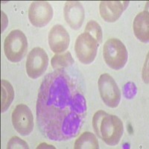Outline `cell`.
<instances>
[{
    "mask_svg": "<svg viewBox=\"0 0 149 149\" xmlns=\"http://www.w3.org/2000/svg\"><path fill=\"white\" fill-rule=\"evenodd\" d=\"M7 148L8 149H17V148H24L28 149L29 148V145L27 144V142H26L24 140L21 139L20 138H19L18 136H13L10 138L9 140L8 143Z\"/></svg>",
    "mask_w": 149,
    "mask_h": 149,
    "instance_id": "ac0fdd59",
    "label": "cell"
},
{
    "mask_svg": "<svg viewBox=\"0 0 149 149\" xmlns=\"http://www.w3.org/2000/svg\"><path fill=\"white\" fill-rule=\"evenodd\" d=\"M53 17L52 5L46 1H35L31 4L29 9V19L35 27L46 26Z\"/></svg>",
    "mask_w": 149,
    "mask_h": 149,
    "instance_id": "9c48e42d",
    "label": "cell"
},
{
    "mask_svg": "<svg viewBox=\"0 0 149 149\" xmlns=\"http://www.w3.org/2000/svg\"><path fill=\"white\" fill-rule=\"evenodd\" d=\"M86 103L81 89L63 69L45 76L38 92L37 122L40 132L52 141L75 137L83 125Z\"/></svg>",
    "mask_w": 149,
    "mask_h": 149,
    "instance_id": "6da1fadb",
    "label": "cell"
},
{
    "mask_svg": "<svg viewBox=\"0 0 149 149\" xmlns=\"http://www.w3.org/2000/svg\"><path fill=\"white\" fill-rule=\"evenodd\" d=\"M85 32L90 34L95 38L98 44L102 42V30L100 25L95 20H90L87 22L85 27Z\"/></svg>",
    "mask_w": 149,
    "mask_h": 149,
    "instance_id": "e0dca14e",
    "label": "cell"
},
{
    "mask_svg": "<svg viewBox=\"0 0 149 149\" xmlns=\"http://www.w3.org/2000/svg\"><path fill=\"white\" fill-rule=\"evenodd\" d=\"M98 42L88 33L80 34L75 41L74 51L78 61L83 64L93 63L97 54Z\"/></svg>",
    "mask_w": 149,
    "mask_h": 149,
    "instance_id": "5b68a950",
    "label": "cell"
},
{
    "mask_svg": "<svg viewBox=\"0 0 149 149\" xmlns=\"http://www.w3.org/2000/svg\"><path fill=\"white\" fill-rule=\"evenodd\" d=\"M98 86L104 103L112 108L118 107L121 100V92L115 80L109 74L104 73L98 78Z\"/></svg>",
    "mask_w": 149,
    "mask_h": 149,
    "instance_id": "8992f818",
    "label": "cell"
},
{
    "mask_svg": "<svg viewBox=\"0 0 149 149\" xmlns=\"http://www.w3.org/2000/svg\"><path fill=\"white\" fill-rule=\"evenodd\" d=\"M52 66L54 70H61L72 66L74 63V59L70 52L63 54H56L51 61Z\"/></svg>",
    "mask_w": 149,
    "mask_h": 149,
    "instance_id": "2e32d148",
    "label": "cell"
},
{
    "mask_svg": "<svg viewBox=\"0 0 149 149\" xmlns=\"http://www.w3.org/2000/svg\"><path fill=\"white\" fill-rule=\"evenodd\" d=\"M11 120L14 129L22 136H26L34 129V117L27 105L20 104L14 108L11 114Z\"/></svg>",
    "mask_w": 149,
    "mask_h": 149,
    "instance_id": "ba28073f",
    "label": "cell"
},
{
    "mask_svg": "<svg viewBox=\"0 0 149 149\" xmlns=\"http://www.w3.org/2000/svg\"><path fill=\"white\" fill-rule=\"evenodd\" d=\"M149 14L148 10L140 12L136 15L133 24L136 37L142 42L149 41Z\"/></svg>",
    "mask_w": 149,
    "mask_h": 149,
    "instance_id": "4fadbf2b",
    "label": "cell"
},
{
    "mask_svg": "<svg viewBox=\"0 0 149 149\" xmlns=\"http://www.w3.org/2000/svg\"><path fill=\"white\" fill-rule=\"evenodd\" d=\"M74 148L98 149L99 145L95 134L91 132H84L74 142Z\"/></svg>",
    "mask_w": 149,
    "mask_h": 149,
    "instance_id": "9a60e30c",
    "label": "cell"
},
{
    "mask_svg": "<svg viewBox=\"0 0 149 149\" xmlns=\"http://www.w3.org/2000/svg\"><path fill=\"white\" fill-rule=\"evenodd\" d=\"M28 50V40L22 31L16 29L7 35L4 42V51L6 58L12 63L22 61Z\"/></svg>",
    "mask_w": 149,
    "mask_h": 149,
    "instance_id": "3957f363",
    "label": "cell"
},
{
    "mask_svg": "<svg viewBox=\"0 0 149 149\" xmlns=\"http://www.w3.org/2000/svg\"><path fill=\"white\" fill-rule=\"evenodd\" d=\"M14 98V90L12 85L6 80L1 81V112L8 109Z\"/></svg>",
    "mask_w": 149,
    "mask_h": 149,
    "instance_id": "5bb4252c",
    "label": "cell"
},
{
    "mask_svg": "<svg viewBox=\"0 0 149 149\" xmlns=\"http://www.w3.org/2000/svg\"><path fill=\"white\" fill-rule=\"evenodd\" d=\"M49 64V57L44 49L35 47L29 52L26 63L27 74L32 79L42 76Z\"/></svg>",
    "mask_w": 149,
    "mask_h": 149,
    "instance_id": "52a82bcc",
    "label": "cell"
},
{
    "mask_svg": "<svg viewBox=\"0 0 149 149\" xmlns=\"http://www.w3.org/2000/svg\"><path fill=\"white\" fill-rule=\"evenodd\" d=\"M93 127L95 134L108 146H113L120 141L124 132L122 120L115 115L98 110L93 118Z\"/></svg>",
    "mask_w": 149,
    "mask_h": 149,
    "instance_id": "7a4b0ae2",
    "label": "cell"
},
{
    "mask_svg": "<svg viewBox=\"0 0 149 149\" xmlns=\"http://www.w3.org/2000/svg\"><path fill=\"white\" fill-rule=\"evenodd\" d=\"M63 14L66 23L72 29L78 30L84 20V9L78 1H67L65 4Z\"/></svg>",
    "mask_w": 149,
    "mask_h": 149,
    "instance_id": "8fae6325",
    "label": "cell"
},
{
    "mask_svg": "<svg viewBox=\"0 0 149 149\" xmlns=\"http://www.w3.org/2000/svg\"><path fill=\"white\" fill-rule=\"evenodd\" d=\"M130 2L128 1H102L99 11L102 18L107 22H114L121 17Z\"/></svg>",
    "mask_w": 149,
    "mask_h": 149,
    "instance_id": "7c38bea8",
    "label": "cell"
},
{
    "mask_svg": "<svg viewBox=\"0 0 149 149\" xmlns=\"http://www.w3.org/2000/svg\"><path fill=\"white\" fill-rule=\"evenodd\" d=\"M136 93V87L134 83L129 82L124 86V95L127 98H132Z\"/></svg>",
    "mask_w": 149,
    "mask_h": 149,
    "instance_id": "d6986e66",
    "label": "cell"
},
{
    "mask_svg": "<svg viewBox=\"0 0 149 149\" xmlns=\"http://www.w3.org/2000/svg\"><path fill=\"white\" fill-rule=\"evenodd\" d=\"M48 39L49 47L55 54L63 52L70 46V34L61 25H55L52 28Z\"/></svg>",
    "mask_w": 149,
    "mask_h": 149,
    "instance_id": "30bf717a",
    "label": "cell"
},
{
    "mask_svg": "<svg viewBox=\"0 0 149 149\" xmlns=\"http://www.w3.org/2000/svg\"><path fill=\"white\" fill-rule=\"evenodd\" d=\"M103 56L107 66L113 70H119L125 66L128 54L125 46L120 40L111 38L104 45Z\"/></svg>",
    "mask_w": 149,
    "mask_h": 149,
    "instance_id": "277c9868",
    "label": "cell"
}]
</instances>
